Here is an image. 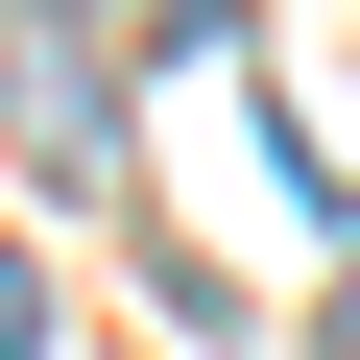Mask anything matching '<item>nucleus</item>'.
I'll return each instance as SVG.
<instances>
[{"label": "nucleus", "mask_w": 360, "mask_h": 360, "mask_svg": "<svg viewBox=\"0 0 360 360\" xmlns=\"http://www.w3.org/2000/svg\"><path fill=\"white\" fill-rule=\"evenodd\" d=\"M96 25H120V0H25V49H96Z\"/></svg>", "instance_id": "3"}, {"label": "nucleus", "mask_w": 360, "mask_h": 360, "mask_svg": "<svg viewBox=\"0 0 360 360\" xmlns=\"http://www.w3.org/2000/svg\"><path fill=\"white\" fill-rule=\"evenodd\" d=\"M0 360H49V264H25V240H0Z\"/></svg>", "instance_id": "2"}, {"label": "nucleus", "mask_w": 360, "mask_h": 360, "mask_svg": "<svg viewBox=\"0 0 360 360\" xmlns=\"http://www.w3.org/2000/svg\"><path fill=\"white\" fill-rule=\"evenodd\" d=\"M336 360H360V288H336Z\"/></svg>", "instance_id": "4"}, {"label": "nucleus", "mask_w": 360, "mask_h": 360, "mask_svg": "<svg viewBox=\"0 0 360 360\" xmlns=\"http://www.w3.org/2000/svg\"><path fill=\"white\" fill-rule=\"evenodd\" d=\"M0 96H25V168H49V193H120V96H96V49H25Z\"/></svg>", "instance_id": "1"}]
</instances>
